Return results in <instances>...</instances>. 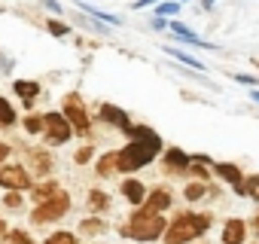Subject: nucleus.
<instances>
[{"label": "nucleus", "instance_id": "f257e3e1", "mask_svg": "<svg viewBox=\"0 0 259 244\" xmlns=\"http://www.w3.org/2000/svg\"><path fill=\"white\" fill-rule=\"evenodd\" d=\"M128 135H135V141L119 153V171H138L147 162H153V156L159 153L162 141H159L156 132H150L144 126L141 129H128Z\"/></svg>", "mask_w": 259, "mask_h": 244}, {"label": "nucleus", "instance_id": "f03ea898", "mask_svg": "<svg viewBox=\"0 0 259 244\" xmlns=\"http://www.w3.org/2000/svg\"><path fill=\"white\" fill-rule=\"evenodd\" d=\"M207 229H210V214H180V217L171 223L165 241H168V244H183V241L198 238V235L207 232Z\"/></svg>", "mask_w": 259, "mask_h": 244}, {"label": "nucleus", "instance_id": "7ed1b4c3", "mask_svg": "<svg viewBox=\"0 0 259 244\" xmlns=\"http://www.w3.org/2000/svg\"><path fill=\"white\" fill-rule=\"evenodd\" d=\"M162 232H165L162 211H153V208L132 214V223L125 226V235H132V238H138V241H156Z\"/></svg>", "mask_w": 259, "mask_h": 244}, {"label": "nucleus", "instance_id": "20e7f679", "mask_svg": "<svg viewBox=\"0 0 259 244\" xmlns=\"http://www.w3.org/2000/svg\"><path fill=\"white\" fill-rule=\"evenodd\" d=\"M67 208H70V195H67L64 189H58L52 198H46V201H40V205L34 208L31 220H34V223H52V220H58Z\"/></svg>", "mask_w": 259, "mask_h": 244}, {"label": "nucleus", "instance_id": "39448f33", "mask_svg": "<svg viewBox=\"0 0 259 244\" xmlns=\"http://www.w3.org/2000/svg\"><path fill=\"white\" fill-rule=\"evenodd\" d=\"M43 119H46V132H49V144H64V141L70 138L73 126H70V119H67V116H61V113H46Z\"/></svg>", "mask_w": 259, "mask_h": 244}, {"label": "nucleus", "instance_id": "423d86ee", "mask_svg": "<svg viewBox=\"0 0 259 244\" xmlns=\"http://www.w3.org/2000/svg\"><path fill=\"white\" fill-rule=\"evenodd\" d=\"M64 116L70 119V126H73L79 135H85V132H89V113H85V107L79 104V95H67Z\"/></svg>", "mask_w": 259, "mask_h": 244}, {"label": "nucleus", "instance_id": "0eeeda50", "mask_svg": "<svg viewBox=\"0 0 259 244\" xmlns=\"http://www.w3.org/2000/svg\"><path fill=\"white\" fill-rule=\"evenodd\" d=\"M0 186L7 189H28L31 186V177L22 165H4L0 168Z\"/></svg>", "mask_w": 259, "mask_h": 244}, {"label": "nucleus", "instance_id": "6e6552de", "mask_svg": "<svg viewBox=\"0 0 259 244\" xmlns=\"http://www.w3.org/2000/svg\"><path fill=\"white\" fill-rule=\"evenodd\" d=\"M101 119H104V122H113L116 129H125V132L132 129V126H128V113L119 110V107H113V104H104V107H101Z\"/></svg>", "mask_w": 259, "mask_h": 244}, {"label": "nucleus", "instance_id": "1a4fd4ad", "mask_svg": "<svg viewBox=\"0 0 259 244\" xmlns=\"http://www.w3.org/2000/svg\"><path fill=\"white\" fill-rule=\"evenodd\" d=\"M217 174H220L223 180H229V183L238 189V195H247V186L241 183V171H238V165H229V162H223V165H217Z\"/></svg>", "mask_w": 259, "mask_h": 244}, {"label": "nucleus", "instance_id": "9d476101", "mask_svg": "<svg viewBox=\"0 0 259 244\" xmlns=\"http://www.w3.org/2000/svg\"><path fill=\"white\" fill-rule=\"evenodd\" d=\"M122 195L132 201V205H141V201L147 198V189H144L141 180H125V183H122Z\"/></svg>", "mask_w": 259, "mask_h": 244}, {"label": "nucleus", "instance_id": "9b49d317", "mask_svg": "<svg viewBox=\"0 0 259 244\" xmlns=\"http://www.w3.org/2000/svg\"><path fill=\"white\" fill-rule=\"evenodd\" d=\"M13 89H16V95H19L25 104H34V98L40 95V86H37V83H31V79H16V83H13Z\"/></svg>", "mask_w": 259, "mask_h": 244}, {"label": "nucleus", "instance_id": "f8f14e48", "mask_svg": "<svg viewBox=\"0 0 259 244\" xmlns=\"http://www.w3.org/2000/svg\"><path fill=\"white\" fill-rule=\"evenodd\" d=\"M244 241V223L241 220H229L223 229V244H241Z\"/></svg>", "mask_w": 259, "mask_h": 244}, {"label": "nucleus", "instance_id": "ddd939ff", "mask_svg": "<svg viewBox=\"0 0 259 244\" xmlns=\"http://www.w3.org/2000/svg\"><path fill=\"white\" fill-rule=\"evenodd\" d=\"M165 165H168L171 171H186V168H189V156H186L183 150H168V153H165Z\"/></svg>", "mask_w": 259, "mask_h": 244}, {"label": "nucleus", "instance_id": "4468645a", "mask_svg": "<svg viewBox=\"0 0 259 244\" xmlns=\"http://www.w3.org/2000/svg\"><path fill=\"white\" fill-rule=\"evenodd\" d=\"M116 168H119V153H110V156H104V159L98 162V174H101V177H110Z\"/></svg>", "mask_w": 259, "mask_h": 244}, {"label": "nucleus", "instance_id": "2eb2a0df", "mask_svg": "<svg viewBox=\"0 0 259 244\" xmlns=\"http://www.w3.org/2000/svg\"><path fill=\"white\" fill-rule=\"evenodd\" d=\"M168 205H171V192H168V189H156V192L150 195V208H153V211H165Z\"/></svg>", "mask_w": 259, "mask_h": 244}, {"label": "nucleus", "instance_id": "dca6fc26", "mask_svg": "<svg viewBox=\"0 0 259 244\" xmlns=\"http://www.w3.org/2000/svg\"><path fill=\"white\" fill-rule=\"evenodd\" d=\"M16 122V110L7 98H0V126H13Z\"/></svg>", "mask_w": 259, "mask_h": 244}, {"label": "nucleus", "instance_id": "f3484780", "mask_svg": "<svg viewBox=\"0 0 259 244\" xmlns=\"http://www.w3.org/2000/svg\"><path fill=\"white\" fill-rule=\"evenodd\" d=\"M55 192H58V186H55V183H43V186H37V189H34V198H37V201H46V198H52Z\"/></svg>", "mask_w": 259, "mask_h": 244}, {"label": "nucleus", "instance_id": "a211bd4d", "mask_svg": "<svg viewBox=\"0 0 259 244\" xmlns=\"http://www.w3.org/2000/svg\"><path fill=\"white\" fill-rule=\"evenodd\" d=\"M25 129H28L31 135H37V132L46 129V119H43V116H28V119H25Z\"/></svg>", "mask_w": 259, "mask_h": 244}, {"label": "nucleus", "instance_id": "6ab92c4d", "mask_svg": "<svg viewBox=\"0 0 259 244\" xmlns=\"http://www.w3.org/2000/svg\"><path fill=\"white\" fill-rule=\"evenodd\" d=\"M171 31H174V34H177V37H183V40H186V43H201V40H198V37H195V34H192V31H186V28H183V25H180V22H171Z\"/></svg>", "mask_w": 259, "mask_h": 244}, {"label": "nucleus", "instance_id": "aec40b11", "mask_svg": "<svg viewBox=\"0 0 259 244\" xmlns=\"http://www.w3.org/2000/svg\"><path fill=\"white\" fill-rule=\"evenodd\" d=\"M177 61H183V64H189V67H195V70H201V61L198 58H192V55H186V52H180V49H168Z\"/></svg>", "mask_w": 259, "mask_h": 244}, {"label": "nucleus", "instance_id": "412c9836", "mask_svg": "<svg viewBox=\"0 0 259 244\" xmlns=\"http://www.w3.org/2000/svg\"><path fill=\"white\" fill-rule=\"evenodd\" d=\"M204 192H207V186H204V183H189V186H186V198H189V201L204 198Z\"/></svg>", "mask_w": 259, "mask_h": 244}, {"label": "nucleus", "instance_id": "4be33fe9", "mask_svg": "<svg viewBox=\"0 0 259 244\" xmlns=\"http://www.w3.org/2000/svg\"><path fill=\"white\" fill-rule=\"evenodd\" d=\"M107 201H110V198H107V192H101V189H92V195H89V205H92V208H98V211H101Z\"/></svg>", "mask_w": 259, "mask_h": 244}, {"label": "nucleus", "instance_id": "5701e85b", "mask_svg": "<svg viewBox=\"0 0 259 244\" xmlns=\"http://www.w3.org/2000/svg\"><path fill=\"white\" fill-rule=\"evenodd\" d=\"M46 244H76V238H73L70 232H55V235H49Z\"/></svg>", "mask_w": 259, "mask_h": 244}, {"label": "nucleus", "instance_id": "b1692460", "mask_svg": "<svg viewBox=\"0 0 259 244\" xmlns=\"http://www.w3.org/2000/svg\"><path fill=\"white\" fill-rule=\"evenodd\" d=\"M7 244H34V241L28 238V232H19V229H16V232L7 235Z\"/></svg>", "mask_w": 259, "mask_h": 244}, {"label": "nucleus", "instance_id": "393cba45", "mask_svg": "<svg viewBox=\"0 0 259 244\" xmlns=\"http://www.w3.org/2000/svg\"><path fill=\"white\" fill-rule=\"evenodd\" d=\"M31 162H34V165H37L40 171H49V165H52L46 153H31Z\"/></svg>", "mask_w": 259, "mask_h": 244}, {"label": "nucleus", "instance_id": "a878e982", "mask_svg": "<svg viewBox=\"0 0 259 244\" xmlns=\"http://www.w3.org/2000/svg\"><path fill=\"white\" fill-rule=\"evenodd\" d=\"M177 10H180V4H177V0H171V4H162L159 7V16H174Z\"/></svg>", "mask_w": 259, "mask_h": 244}, {"label": "nucleus", "instance_id": "bb28decb", "mask_svg": "<svg viewBox=\"0 0 259 244\" xmlns=\"http://www.w3.org/2000/svg\"><path fill=\"white\" fill-rule=\"evenodd\" d=\"M49 31H52L55 37H64V34L70 31V28H67V25H61V22H49Z\"/></svg>", "mask_w": 259, "mask_h": 244}, {"label": "nucleus", "instance_id": "cd10ccee", "mask_svg": "<svg viewBox=\"0 0 259 244\" xmlns=\"http://www.w3.org/2000/svg\"><path fill=\"white\" fill-rule=\"evenodd\" d=\"M189 171H192V174H195V177H201V180H207V174H210V171H207V168H204V162H195V165H192V168H189Z\"/></svg>", "mask_w": 259, "mask_h": 244}, {"label": "nucleus", "instance_id": "c85d7f7f", "mask_svg": "<svg viewBox=\"0 0 259 244\" xmlns=\"http://www.w3.org/2000/svg\"><path fill=\"white\" fill-rule=\"evenodd\" d=\"M104 229V223H98V220H82V232H101Z\"/></svg>", "mask_w": 259, "mask_h": 244}, {"label": "nucleus", "instance_id": "c756f323", "mask_svg": "<svg viewBox=\"0 0 259 244\" xmlns=\"http://www.w3.org/2000/svg\"><path fill=\"white\" fill-rule=\"evenodd\" d=\"M247 195H253V198L259 201V174H256V177H253V180L247 183Z\"/></svg>", "mask_w": 259, "mask_h": 244}, {"label": "nucleus", "instance_id": "7c9ffc66", "mask_svg": "<svg viewBox=\"0 0 259 244\" xmlns=\"http://www.w3.org/2000/svg\"><path fill=\"white\" fill-rule=\"evenodd\" d=\"M92 159V147H82L79 153H76V162H89Z\"/></svg>", "mask_w": 259, "mask_h": 244}, {"label": "nucleus", "instance_id": "2f4dec72", "mask_svg": "<svg viewBox=\"0 0 259 244\" xmlns=\"http://www.w3.org/2000/svg\"><path fill=\"white\" fill-rule=\"evenodd\" d=\"M19 205H22V198H19L16 192H10V195H7V208H19Z\"/></svg>", "mask_w": 259, "mask_h": 244}, {"label": "nucleus", "instance_id": "473e14b6", "mask_svg": "<svg viewBox=\"0 0 259 244\" xmlns=\"http://www.w3.org/2000/svg\"><path fill=\"white\" fill-rule=\"evenodd\" d=\"M13 64H10V58H4V55H0V70H10Z\"/></svg>", "mask_w": 259, "mask_h": 244}, {"label": "nucleus", "instance_id": "72a5a7b5", "mask_svg": "<svg viewBox=\"0 0 259 244\" xmlns=\"http://www.w3.org/2000/svg\"><path fill=\"white\" fill-rule=\"evenodd\" d=\"M7 153H10V147H7V144H0V162L7 159Z\"/></svg>", "mask_w": 259, "mask_h": 244}, {"label": "nucleus", "instance_id": "f704fd0d", "mask_svg": "<svg viewBox=\"0 0 259 244\" xmlns=\"http://www.w3.org/2000/svg\"><path fill=\"white\" fill-rule=\"evenodd\" d=\"M150 4H156V0H138V4H135V7L141 10V7H150Z\"/></svg>", "mask_w": 259, "mask_h": 244}, {"label": "nucleus", "instance_id": "c9c22d12", "mask_svg": "<svg viewBox=\"0 0 259 244\" xmlns=\"http://www.w3.org/2000/svg\"><path fill=\"white\" fill-rule=\"evenodd\" d=\"M253 232L259 235V217H253Z\"/></svg>", "mask_w": 259, "mask_h": 244}, {"label": "nucleus", "instance_id": "e433bc0d", "mask_svg": "<svg viewBox=\"0 0 259 244\" xmlns=\"http://www.w3.org/2000/svg\"><path fill=\"white\" fill-rule=\"evenodd\" d=\"M213 4H217V0H204V7H207V10H210V7H213Z\"/></svg>", "mask_w": 259, "mask_h": 244}, {"label": "nucleus", "instance_id": "4c0bfd02", "mask_svg": "<svg viewBox=\"0 0 259 244\" xmlns=\"http://www.w3.org/2000/svg\"><path fill=\"white\" fill-rule=\"evenodd\" d=\"M253 98H256V104H259V92H253Z\"/></svg>", "mask_w": 259, "mask_h": 244}, {"label": "nucleus", "instance_id": "58836bf2", "mask_svg": "<svg viewBox=\"0 0 259 244\" xmlns=\"http://www.w3.org/2000/svg\"><path fill=\"white\" fill-rule=\"evenodd\" d=\"M4 229H7V226H4V220H0V232H4Z\"/></svg>", "mask_w": 259, "mask_h": 244}, {"label": "nucleus", "instance_id": "ea45409f", "mask_svg": "<svg viewBox=\"0 0 259 244\" xmlns=\"http://www.w3.org/2000/svg\"><path fill=\"white\" fill-rule=\"evenodd\" d=\"M177 4H180V0H177Z\"/></svg>", "mask_w": 259, "mask_h": 244}]
</instances>
